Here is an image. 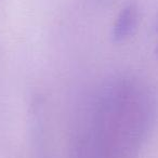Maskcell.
Returning a JSON list of instances; mask_svg holds the SVG:
<instances>
[{
    "instance_id": "obj_1",
    "label": "cell",
    "mask_w": 158,
    "mask_h": 158,
    "mask_svg": "<svg viewBox=\"0 0 158 158\" xmlns=\"http://www.w3.org/2000/svg\"><path fill=\"white\" fill-rule=\"evenodd\" d=\"M155 99L129 77L105 82L87 104L75 139V158H133L155 120Z\"/></svg>"
}]
</instances>
